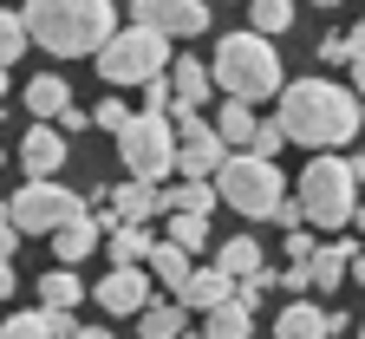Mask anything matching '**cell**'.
<instances>
[{"instance_id": "836d02e7", "label": "cell", "mask_w": 365, "mask_h": 339, "mask_svg": "<svg viewBox=\"0 0 365 339\" xmlns=\"http://www.w3.org/2000/svg\"><path fill=\"white\" fill-rule=\"evenodd\" d=\"M274 222H281V228L294 235V228L307 222V203H300V196H281V203H274Z\"/></svg>"}, {"instance_id": "ac0fdd59", "label": "cell", "mask_w": 365, "mask_h": 339, "mask_svg": "<svg viewBox=\"0 0 365 339\" xmlns=\"http://www.w3.org/2000/svg\"><path fill=\"white\" fill-rule=\"evenodd\" d=\"M313 294H333V287L352 274V241H333V248H313Z\"/></svg>"}, {"instance_id": "bcb514c9", "label": "cell", "mask_w": 365, "mask_h": 339, "mask_svg": "<svg viewBox=\"0 0 365 339\" xmlns=\"http://www.w3.org/2000/svg\"><path fill=\"white\" fill-rule=\"evenodd\" d=\"M352 176H359V183H365V151H359V157H352Z\"/></svg>"}, {"instance_id": "9c48e42d", "label": "cell", "mask_w": 365, "mask_h": 339, "mask_svg": "<svg viewBox=\"0 0 365 339\" xmlns=\"http://www.w3.org/2000/svg\"><path fill=\"white\" fill-rule=\"evenodd\" d=\"M137 26H150L163 39H190L209 26V7L202 0H137Z\"/></svg>"}, {"instance_id": "d590c367", "label": "cell", "mask_w": 365, "mask_h": 339, "mask_svg": "<svg viewBox=\"0 0 365 339\" xmlns=\"http://www.w3.org/2000/svg\"><path fill=\"white\" fill-rule=\"evenodd\" d=\"M319 59H333V66L346 59L352 66V33H327V39H319Z\"/></svg>"}, {"instance_id": "8d00e7d4", "label": "cell", "mask_w": 365, "mask_h": 339, "mask_svg": "<svg viewBox=\"0 0 365 339\" xmlns=\"http://www.w3.org/2000/svg\"><path fill=\"white\" fill-rule=\"evenodd\" d=\"M281 143H287V131H281V124H261V137H255V157H281Z\"/></svg>"}, {"instance_id": "7a4b0ae2", "label": "cell", "mask_w": 365, "mask_h": 339, "mask_svg": "<svg viewBox=\"0 0 365 339\" xmlns=\"http://www.w3.org/2000/svg\"><path fill=\"white\" fill-rule=\"evenodd\" d=\"M26 33L33 46H46L53 59H98L111 33H118V14H111V0H26Z\"/></svg>"}, {"instance_id": "7c38bea8", "label": "cell", "mask_w": 365, "mask_h": 339, "mask_svg": "<svg viewBox=\"0 0 365 339\" xmlns=\"http://www.w3.org/2000/svg\"><path fill=\"white\" fill-rule=\"evenodd\" d=\"M98 300H105V313H144V307H150L144 268H111V274L98 280Z\"/></svg>"}, {"instance_id": "d6a6232c", "label": "cell", "mask_w": 365, "mask_h": 339, "mask_svg": "<svg viewBox=\"0 0 365 339\" xmlns=\"http://www.w3.org/2000/svg\"><path fill=\"white\" fill-rule=\"evenodd\" d=\"M267 287H274V274H267V268H261V274H248V280H235V300H242V307H248V313H255V300H261V294H267Z\"/></svg>"}, {"instance_id": "484cf974", "label": "cell", "mask_w": 365, "mask_h": 339, "mask_svg": "<svg viewBox=\"0 0 365 339\" xmlns=\"http://www.w3.org/2000/svg\"><path fill=\"white\" fill-rule=\"evenodd\" d=\"M39 300H46V307H78V300H85V280H78L72 268H53V274L39 280Z\"/></svg>"}, {"instance_id": "681fc988", "label": "cell", "mask_w": 365, "mask_h": 339, "mask_svg": "<svg viewBox=\"0 0 365 339\" xmlns=\"http://www.w3.org/2000/svg\"><path fill=\"white\" fill-rule=\"evenodd\" d=\"M359 222H365V209H359Z\"/></svg>"}, {"instance_id": "e575fe53", "label": "cell", "mask_w": 365, "mask_h": 339, "mask_svg": "<svg viewBox=\"0 0 365 339\" xmlns=\"http://www.w3.org/2000/svg\"><path fill=\"white\" fill-rule=\"evenodd\" d=\"M46 326H53V339H78L85 326L72 320V307H46Z\"/></svg>"}, {"instance_id": "52a82bcc", "label": "cell", "mask_w": 365, "mask_h": 339, "mask_svg": "<svg viewBox=\"0 0 365 339\" xmlns=\"http://www.w3.org/2000/svg\"><path fill=\"white\" fill-rule=\"evenodd\" d=\"M163 72H170V39L150 33V26L111 33V46L98 53V79H111V85H150Z\"/></svg>"}, {"instance_id": "60d3db41", "label": "cell", "mask_w": 365, "mask_h": 339, "mask_svg": "<svg viewBox=\"0 0 365 339\" xmlns=\"http://www.w3.org/2000/svg\"><path fill=\"white\" fill-rule=\"evenodd\" d=\"M352 91L365 98V53H352Z\"/></svg>"}, {"instance_id": "f546056e", "label": "cell", "mask_w": 365, "mask_h": 339, "mask_svg": "<svg viewBox=\"0 0 365 339\" xmlns=\"http://www.w3.org/2000/svg\"><path fill=\"white\" fill-rule=\"evenodd\" d=\"M170 241H176V248H202V241H209V216H170Z\"/></svg>"}, {"instance_id": "7dc6e473", "label": "cell", "mask_w": 365, "mask_h": 339, "mask_svg": "<svg viewBox=\"0 0 365 339\" xmlns=\"http://www.w3.org/2000/svg\"><path fill=\"white\" fill-rule=\"evenodd\" d=\"M0 91H7V66H0Z\"/></svg>"}, {"instance_id": "f35d334b", "label": "cell", "mask_w": 365, "mask_h": 339, "mask_svg": "<svg viewBox=\"0 0 365 339\" xmlns=\"http://www.w3.org/2000/svg\"><path fill=\"white\" fill-rule=\"evenodd\" d=\"M287 255H294V261H313V235H307V228L287 235Z\"/></svg>"}, {"instance_id": "ba28073f", "label": "cell", "mask_w": 365, "mask_h": 339, "mask_svg": "<svg viewBox=\"0 0 365 339\" xmlns=\"http://www.w3.org/2000/svg\"><path fill=\"white\" fill-rule=\"evenodd\" d=\"M91 203L85 196H72V189L53 176V183H26L20 196H7V216H14V228L20 235H59L66 222H78Z\"/></svg>"}, {"instance_id": "ee69618b", "label": "cell", "mask_w": 365, "mask_h": 339, "mask_svg": "<svg viewBox=\"0 0 365 339\" xmlns=\"http://www.w3.org/2000/svg\"><path fill=\"white\" fill-rule=\"evenodd\" d=\"M352 280H359V287H365V255H352Z\"/></svg>"}, {"instance_id": "f6af8a7d", "label": "cell", "mask_w": 365, "mask_h": 339, "mask_svg": "<svg viewBox=\"0 0 365 339\" xmlns=\"http://www.w3.org/2000/svg\"><path fill=\"white\" fill-rule=\"evenodd\" d=\"M78 339H111V333H105V326H85V333H78Z\"/></svg>"}, {"instance_id": "5bb4252c", "label": "cell", "mask_w": 365, "mask_h": 339, "mask_svg": "<svg viewBox=\"0 0 365 339\" xmlns=\"http://www.w3.org/2000/svg\"><path fill=\"white\" fill-rule=\"evenodd\" d=\"M105 196H111V209H118V222L124 228H144L150 216H163V189L157 183H118V189H105Z\"/></svg>"}, {"instance_id": "ab89813d", "label": "cell", "mask_w": 365, "mask_h": 339, "mask_svg": "<svg viewBox=\"0 0 365 339\" xmlns=\"http://www.w3.org/2000/svg\"><path fill=\"white\" fill-rule=\"evenodd\" d=\"M14 241H20V228H14V216H7V209H0V261L14 255Z\"/></svg>"}, {"instance_id": "1f68e13d", "label": "cell", "mask_w": 365, "mask_h": 339, "mask_svg": "<svg viewBox=\"0 0 365 339\" xmlns=\"http://www.w3.org/2000/svg\"><path fill=\"white\" fill-rule=\"evenodd\" d=\"M91 124H98V131H111V137H118V131L130 124V111H124L118 98H98V111H91Z\"/></svg>"}, {"instance_id": "b9f144b4", "label": "cell", "mask_w": 365, "mask_h": 339, "mask_svg": "<svg viewBox=\"0 0 365 339\" xmlns=\"http://www.w3.org/2000/svg\"><path fill=\"white\" fill-rule=\"evenodd\" d=\"M7 294H14V268L0 261V300H7Z\"/></svg>"}, {"instance_id": "4316f807", "label": "cell", "mask_w": 365, "mask_h": 339, "mask_svg": "<svg viewBox=\"0 0 365 339\" xmlns=\"http://www.w3.org/2000/svg\"><path fill=\"white\" fill-rule=\"evenodd\" d=\"M105 241H111V261H118V268H144V261L157 255L150 241H144V228H118V235H105Z\"/></svg>"}, {"instance_id": "ffe728a7", "label": "cell", "mask_w": 365, "mask_h": 339, "mask_svg": "<svg viewBox=\"0 0 365 339\" xmlns=\"http://www.w3.org/2000/svg\"><path fill=\"white\" fill-rule=\"evenodd\" d=\"M215 131H222V143H228V151H235V143H242V151H255V137H261L255 105H235V98H228V105H222V118H215Z\"/></svg>"}, {"instance_id": "d4e9b609", "label": "cell", "mask_w": 365, "mask_h": 339, "mask_svg": "<svg viewBox=\"0 0 365 339\" xmlns=\"http://www.w3.org/2000/svg\"><path fill=\"white\" fill-rule=\"evenodd\" d=\"M163 209L170 216H209L215 196H209V183H176V189H163Z\"/></svg>"}, {"instance_id": "cb8c5ba5", "label": "cell", "mask_w": 365, "mask_h": 339, "mask_svg": "<svg viewBox=\"0 0 365 339\" xmlns=\"http://www.w3.org/2000/svg\"><path fill=\"white\" fill-rule=\"evenodd\" d=\"M215 268H222V274H235V280L261 274V241H248V235H235V241H222V255H215Z\"/></svg>"}, {"instance_id": "f1b7e54d", "label": "cell", "mask_w": 365, "mask_h": 339, "mask_svg": "<svg viewBox=\"0 0 365 339\" xmlns=\"http://www.w3.org/2000/svg\"><path fill=\"white\" fill-rule=\"evenodd\" d=\"M26 46H33V33H26V20H20V14H7V7H0V66H14V59L26 53Z\"/></svg>"}, {"instance_id": "6da1fadb", "label": "cell", "mask_w": 365, "mask_h": 339, "mask_svg": "<svg viewBox=\"0 0 365 339\" xmlns=\"http://www.w3.org/2000/svg\"><path fill=\"white\" fill-rule=\"evenodd\" d=\"M365 105H359V91L333 85V79H300L281 91V124L287 143H307V151H327V143H352Z\"/></svg>"}, {"instance_id": "5b68a950", "label": "cell", "mask_w": 365, "mask_h": 339, "mask_svg": "<svg viewBox=\"0 0 365 339\" xmlns=\"http://www.w3.org/2000/svg\"><path fill=\"white\" fill-rule=\"evenodd\" d=\"M352 189H359L352 163H339V157H313V163H307V176H300L307 222H313V228H346V222H359Z\"/></svg>"}, {"instance_id": "e0dca14e", "label": "cell", "mask_w": 365, "mask_h": 339, "mask_svg": "<svg viewBox=\"0 0 365 339\" xmlns=\"http://www.w3.org/2000/svg\"><path fill=\"white\" fill-rule=\"evenodd\" d=\"M170 91H176L182 111H202V105H209V66H202V59H176V66H170ZM176 105H170V111H176Z\"/></svg>"}, {"instance_id": "816d5d0a", "label": "cell", "mask_w": 365, "mask_h": 339, "mask_svg": "<svg viewBox=\"0 0 365 339\" xmlns=\"http://www.w3.org/2000/svg\"><path fill=\"white\" fill-rule=\"evenodd\" d=\"M359 339H365V333H359Z\"/></svg>"}, {"instance_id": "7bdbcfd3", "label": "cell", "mask_w": 365, "mask_h": 339, "mask_svg": "<svg viewBox=\"0 0 365 339\" xmlns=\"http://www.w3.org/2000/svg\"><path fill=\"white\" fill-rule=\"evenodd\" d=\"M352 53H365V20H359V26H352Z\"/></svg>"}, {"instance_id": "277c9868", "label": "cell", "mask_w": 365, "mask_h": 339, "mask_svg": "<svg viewBox=\"0 0 365 339\" xmlns=\"http://www.w3.org/2000/svg\"><path fill=\"white\" fill-rule=\"evenodd\" d=\"M215 196H222L228 209L255 216V222H274V203L287 196V183H281V170H274V157L235 151V157L222 163V176H215Z\"/></svg>"}, {"instance_id": "8992f818", "label": "cell", "mask_w": 365, "mask_h": 339, "mask_svg": "<svg viewBox=\"0 0 365 339\" xmlns=\"http://www.w3.org/2000/svg\"><path fill=\"white\" fill-rule=\"evenodd\" d=\"M176 124L170 118H157V111H137L124 131H118V157H124V170L137 176V183H163L170 170H176Z\"/></svg>"}, {"instance_id": "7402d4cb", "label": "cell", "mask_w": 365, "mask_h": 339, "mask_svg": "<svg viewBox=\"0 0 365 339\" xmlns=\"http://www.w3.org/2000/svg\"><path fill=\"white\" fill-rule=\"evenodd\" d=\"M248 333H255V320H248L242 300H228V307L202 313V339H248Z\"/></svg>"}, {"instance_id": "d6986e66", "label": "cell", "mask_w": 365, "mask_h": 339, "mask_svg": "<svg viewBox=\"0 0 365 339\" xmlns=\"http://www.w3.org/2000/svg\"><path fill=\"white\" fill-rule=\"evenodd\" d=\"M26 111H33V118H66V111H72V85L53 79V72L33 79V85H26Z\"/></svg>"}, {"instance_id": "9a60e30c", "label": "cell", "mask_w": 365, "mask_h": 339, "mask_svg": "<svg viewBox=\"0 0 365 339\" xmlns=\"http://www.w3.org/2000/svg\"><path fill=\"white\" fill-rule=\"evenodd\" d=\"M176 300L190 307V313H215V307L235 300V274H222V268H196V274H190V287H182Z\"/></svg>"}, {"instance_id": "44dd1931", "label": "cell", "mask_w": 365, "mask_h": 339, "mask_svg": "<svg viewBox=\"0 0 365 339\" xmlns=\"http://www.w3.org/2000/svg\"><path fill=\"white\" fill-rule=\"evenodd\" d=\"M150 268H157V280L170 287V294H182V287H190V248H176V241H157V255H150Z\"/></svg>"}, {"instance_id": "4fadbf2b", "label": "cell", "mask_w": 365, "mask_h": 339, "mask_svg": "<svg viewBox=\"0 0 365 339\" xmlns=\"http://www.w3.org/2000/svg\"><path fill=\"white\" fill-rule=\"evenodd\" d=\"M228 157H235V151L222 143V131H209V137H196V143H182V151H176V170H182V183H215Z\"/></svg>"}, {"instance_id": "74e56055", "label": "cell", "mask_w": 365, "mask_h": 339, "mask_svg": "<svg viewBox=\"0 0 365 339\" xmlns=\"http://www.w3.org/2000/svg\"><path fill=\"white\" fill-rule=\"evenodd\" d=\"M281 287H287V294H313V268H307V261H294V268L281 274Z\"/></svg>"}, {"instance_id": "f907efd6", "label": "cell", "mask_w": 365, "mask_h": 339, "mask_svg": "<svg viewBox=\"0 0 365 339\" xmlns=\"http://www.w3.org/2000/svg\"><path fill=\"white\" fill-rule=\"evenodd\" d=\"M359 105H365V98H359Z\"/></svg>"}, {"instance_id": "83f0119b", "label": "cell", "mask_w": 365, "mask_h": 339, "mask_svg": "<svg viewBox=\"0 0 365 339\" xmlns=\"http://www.w3.org/2000/svg\"><path fill=\"white\" fill-rule=\"evenodd\" d=\"M248 14H255V33H287L294 26V0H248Z\"/></svg>"}, {"instance_id": "603a6c76", "label": "cell", "mask_w": 365, "mask_h": 339, "mask_svg": "<svg viewBox=\"0 0 365 339\" xmlns=\"http://www.w3.org/2000/svg\"><path fill=\"white\" fill-rule=\"evenodd\" d=\"M182 300H157V307H144L137 313V326H144V339H182Z\"/></svg>"}, {"instance_id": "3957f363", "label": "cell", "mask_w": 365, "mask_h": 339, "mask_svg": "<svg viewBox=\"0 0 365 339\" xmlns=\"http://www.w3.org/2000/svg\"><path fill=\"white\" fill-rule=\"evenodd\" d=\"M215 85L228 91L235 105H255V98H274V91H287L281 85V53H274V39L267 33H228L215 46Z\"/></svg>"}, {"instance_id": "2e32d148", "label": "cell", "mask_w": 365, "mask_h": 339, "mask_svg": "<svg viewBox=\"0 0 365 339\" xmlns=\"http://www.w3.org/2000/svg\"><path fill=\"white\" fill-rule=\"evenodd\" d=\"M98 241H105V228H98V216L85 209L78 222H66V228L53 235V255H59V268H78V261H85L91 248H98Z\"/></svg>"}, {"instance_id": "30bf717a", "label": "cell", "mask_w": 365, "mask_h": 339, "mask_svg": "<svg viewBox=\"0 0 365 339\" xmlns=\"http://www.w3.org/2000/svg\"><path fill=\"white\" fill-rule=\"evenodd\" d=\"M339 326H346V313H327L313 300H287L281 320H274V339H333Z\"/></svg>"}, {"instance_id": "c3c4849f", "label": "cell", "mask_w": 365, "mask_h": 339, "mask_svg": "<svg viewBox=\"0 0 365 339\" xmlns=\"http://www.w3.org/2000/svg\"><path fill=\"white\" fill-rule=\"evenodd\" d=\"M319 7H339V0H319Z\"/></svg>"}, {"instance_id": "4dcf8cb0", "label": "cell", "mask_w": 365, "mask_h": 339, "mask_svg": "<svg viewBox=\"0 0 365 339\" xmlns=\"http://www.w3.org/2000/svg\"><path fill=\"white\" fill-rule=\"evenodd\" d=\"M0 339H53V326H46V313H14L0 326Z\"/></svg>"}, {"instance_id": "8fae6325", "label": "cell", "mask_w": 365, "mask_h": 339, "mask_svg": "<svg viewBox=\"0 0 365 339\" xmlns=\"http://www.w3.org/2000/svg\"><path fill=\"white\" fill-rule=\"evenodd\" d=\"M20 163H26V183H53V176H59V163H66V131L33 124V131H26V143H20Z\"/></svg>"}]
</instances>
